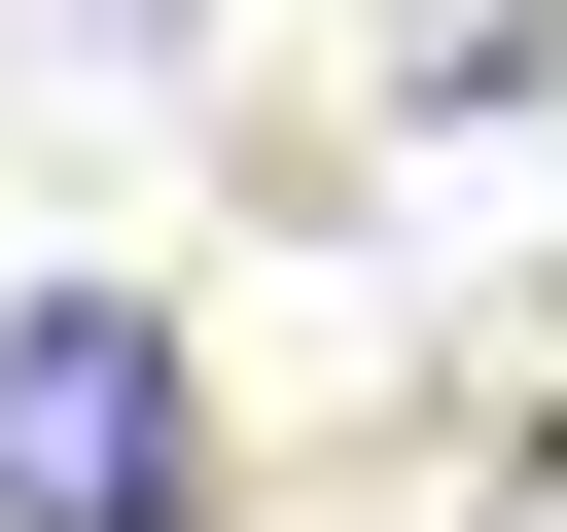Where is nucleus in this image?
<instances>
[{"label":"nucleus","mask_w":567,"mask_h":532,"mask_svg":"<svg viewBox=\"0 0 567 532\" xmlns=\"http://www.w3.org/2000/svg\"><path fill=\"white\" fill-rule=\"evenodd\" d=\"M177 461H213L177 426V319L142 284H35L0 319V532H177Z\"/></svg>","instance_id":"nucleus-1"}]
</instances>
